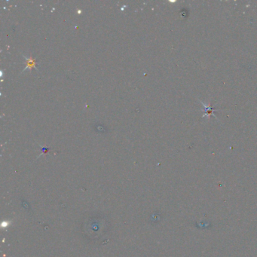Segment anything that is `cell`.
<instances>
[{"instance_id": "1", "label": "cell", "mask_w": 257, "mask_h": 257, "mask_svg": "<svg viewBox=\"0 0 257 257\" xmlns=\"http://www.w3.org/2000/svg\"><path fill=\"white\" fill-rule=\"evenodd\" d=\"M201 104L203 105L204 107V112H205V115H204L203 117H205V116H207V118H210V116H212L213 114V112H214L215 109L213 108V107H211L209 105H206L205 103H204L203 102H201Z\"/></svg>"}, {"instance_id": "2", "label": "cell", "mask_w": 257, "mask_h": 257, "mask_svg": "<svg viewBox=\"0 0 257 257\" xmlns=\"http://www.w3.org/2000/svg\"><path fill=\"white\" fill-rule=\"evenodd\" d=\"M25 58L27 59V66L24 68V70H27V69H32L33 67L36 68V60L35 59H33L31 57H25Z\"/></svg>"}]
</instances>
